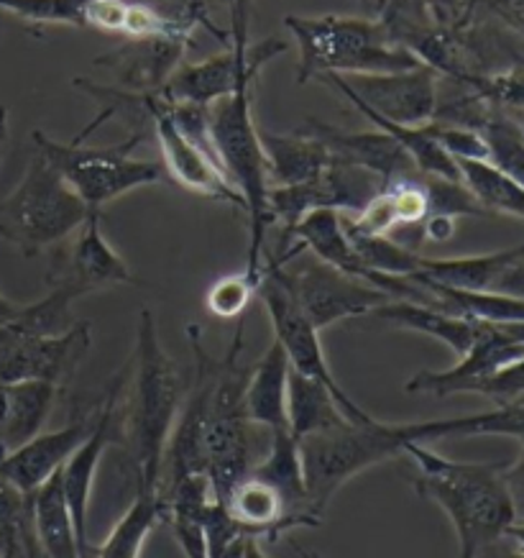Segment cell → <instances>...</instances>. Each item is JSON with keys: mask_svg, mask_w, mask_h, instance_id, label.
<instances>
[{"mask_svg": "<svg viewBox=\"0 0 524 558\" xmlns=\"http://www.w3.org/2000/svg\"><path fill=\"white\" fill-rule=\"evenodd\" d=\"M402 457L417 466V495L430 499L453 523L458 558H478L504 541L514 508L501 482L504 464H476L435 453L427 444H404Z\"/></svg>", "mask_w": 524, "mask_h": 558, "instance_id": "1", "label": "cell"}, {"mask_svg": "<svg viewBox=\"0 0 524 558\" xmlns=\"http://www.w3.org/2000/svg\"><path fill=\"white\" fill-rule=\"evenodd\" d=\"M184 402L180 366L161 347L149 307L138 313L134 385L125 410V438L138 480V492H157L164 451Z\"/></svg>", "mask_w": 524, "mask_h": 558, "instance_id": "2", "label": "cell"}, {"mask_svg": "<svg viewBox=\"0 0 524 558\" xmlns=\"http://www.w3.org/2000/svg\"><path fill=\"white\" fill-rule=\"evenodd\" d=\"M284 26L300 44V85L328 72L351 77L423 68L415 51L391 41L379 19L287 16Z\"/></svg>", "mask_w": 524, "mask_h": 558, "instance_id": "3", "label": "cell"}, {"mask_svg": "<svg viewBox=\"0 0 524 558\" xmlns=\"http://www.w3.org/2000/svg\"><path fill=\"white\" fill-rule=\"evenodd\" d=\"M251 98L254 90H243L233 98L212 102L208 108V129L220 167L243 201V213L248 218V254L243 271L258 284L267 259V231L275 218L269 210V165L251 113Z\"/></svg>", "mask_w": 524, "mask_h": 558, "instance_id": "4", "label": "cell"}, {"mask_svg": "<svg viewBox=\"0 0 524 558\" xmlns=\"http://www.w3.org/2000/svg\"><path fill=\"white\" fill-rule=\"evenodd\" d=\"M90 213L49 159L34 149L24 178L0 201V239L24 256H36L62 244Z\"/></svg>", "mask_w": 524, "mask_h": 558, "instance_id": "5", "label": "cell"}, {"mask_svg": "<svg viewBox=\"0 0 524 558\" xmlns=\"http://www.w3.org/2000/svg\"><path fill=\"white\" fill-rule=\"evenodd\" d=\"M34 149L49 159V165L62 174L64 182L75 190L90 210L113 203L131 190L157 185L164 180V165L149 159H136L134 151L142 144L144 134L134 131L123 144L113 146H87L83 136L72 142H57L36 129Z\"/></svg>", "mask_w": 524, "mask_h": 558, "instance_id": "6", "label": "cell"}, {"mask_svg": "<svg viewBox=\"0 0 524 558\" xmlns=\"http://www.w3.org/2000/svg\"><path fill=\"white\" fill-rule=\"evenodd\" d=\"M300 449L309 510L322 520L330 499L343 484L376 464L400 459L404 444L397 436L394 423L371 421L366 425L345 423L336 430L315 433L300 440Z\"/></svg>", "mask_w": 524, "mask_h": 558, "instance_id": "7", "label": "cell"}, {"mask_svg": "<svg viewBox=\"0 0 524 558\" xmlns=\"http://www.w3.org/2000/svg\"><path fill=\"white\" fill-rule=\"evenodd\" d=\"M197 24L212 28L205 0H192L169 13V26L161 34L146 36V39H125L118 49L100 54L95 64L113 72L129 93H159L182 68V57ZM212 32L220 34L218 28Z\"/></svg>", "mask_w": 524, "mask_h": 558, "instance_id": "8", "label": "cell"}, {"mask_svg": "<svg viewBox=\"0 0 524 558\" xmlns=\"http://www.w3.org/2000/svg\"><path fill=\"white\" fill-rule=\"evenodd\" d=\"M256 295L264 300V305H267L271 326H275V341L282 343L292 369L328 387L330 392H333V398L338 400V405H341L345 421L349 423L366 425L376 421L374 415H368L366 410L361 408L341 385H338L336 374L330 372L328 359H325L320 330H317L313 323L302 315L297 303H294L290 295V290L284 288L279 271L271 267L269 262L264 264L261 282H258Z\"/></svg>", "mask_w": 524, "mask_h": 558, "instance_id": "9", "label": "cell"}, {"mask_svg": "<svg viewBox=\"0 0 524 558\" xmlns=\"http://www.w3.org/2000/svg\"><path fill=\"white\" fill-rule=\"evenodd\" d=\"M271 264L282 277L284 288L302 315L313 323L317 330H325L341 320L361 318V315H371L376 307L389 303L387 292H381L364 279L345 275V271L330 267L320 259L300 262V267L287 269V264L275 259H264Z\"/></svg>", "mask_w": 524, "mask_h": 558, "instance_id": "10", "label": "cell"}, {"mask_svg": "<svg viewBox=\"0 0 524 558\" xmlns=\"http://www.w3.org/2000/svg\"><path fill=\"white\" fill-rule=\"evenodd\" d=\"M287 49L290 44L279 36H267L264 41L248 44L243 49L231 47L223 54L208 57L203 62L182 64L161 93L169 100L210 108L212 102L233 98L243 90H254L261 70Z\"/></svg>", "mask_w": 524, "mask_h": 558, "instance_id": "11", "label": "cell"}, {"mask_svg": "<svg viewBox=\"0 0 524 558\" xmlns=\"http://www.w3.org/2000/svg\"><path fill=\"white\" fill-rule=\"evenodd\" d=\"M438 72L432 68H415L407 72H387V75H320L328 87L343 95L349 102L379 113L381 119L402 123V126H423L438 113Z\"/></svg>", "mask_w": 524, "mask_h": 558, "instance_id": "12", "label": "cell"}, {"mask_svg": "<svg viewBox=\"0 0 524 558\" xmlns=\"http://www.w3.org/2000/svg\"><path fill=\"white\" fill-rule=\"evenodd\" d=\"M93 347L87 320L59 336H28L11 326H0V385L9 381H49L62 387L85 362Z\"/></svg>", "mask_w": 524, "mask_h": 558, "instance_id": "13", "label": "cell"}, {"mask_svg": "<svg viewBox=\"0 0 524 558\" xmlns=\"http://www.w3.org/2000/svg\"><path fill=\"white\" fill-rule=\"evenodd\" d=\"M151 123L157 131V142L161 149V165L164 172L176 185L190 193L210 197V201L228 203L243 210V201L233 182L220 167L216 151L205 149L176 126L172 113H169V98L164 93H151Z\"/></svg>", "mask_w": 524, "mask_h": 558, "instance_id": "14", "label": "cell"}, {"mask_svg": "<svg viewBox=\"0 0 524 558\" xmlns=\"http://www.w3.org/2000/svg\"><path fill=\"white\" fill-rule=\"evenodd\" d=\"M123 374L110 381L106 400L102 405L95 410V423L90 433H87L83 444L72 451V457L64 461L62 472V489H64V499H68L70 512H72V523H75L77 531V541L80 548L87 558L90 554V543H87V515H90V497H93V484H95V472H98V464L102 459V453L113 440V417H115V405L118 398L123 392Z\"/></svg>", "mask_w": 524, "mask_h": 558, "instance_id": "15", "label": "cell"}, {"mask_svg": "<svg viewBox=\"0 0 524 558\" xmlns=\"http://www.w3.org/2000/svg\"><path fill=\"white\" fill-rule=\"evenodd\" d=\"M129 264L110 246L100 229V213L93 210L83 226L80 236L68 254L49 271V284H62L77 298L90 292L115 288V284H134Z\"/></svg>", "mask_w": 524, "mask_h": 558, "instance_id": "16", "label": "cell"}, {"mask_svg": "<svg viewBox=\"0 0 524 558\" xmlns=\"http://www.w3.org/2000/svg\"><path fill=\"white\" fill-rule=\"evenodd\" d=\"M524 356V343L514 341L493 323H486L484 336L466 354L458 356V364L442 372H417L404 389L410 395H430V398H450V395L476 392V387L491 374L504 369Z\"/></svg>", "mask_w": 524, "mask_h": 558, "instance_id": "17", "label": "cell"}, {"mask_svg": "<svg viewBox=\"0 0 524 558\" xmlns=\"http://www.w3.org/2000/svg\"><path fill=\"white\" fill-rule=\"evenodd\" d=\"M95 423L93 415H80L77 421L64 425V428L39 433L24 446L13 449L0 457V480L9 482L24 495H34L41 484H47L64 461L72 457V451L83 444L87 433H90Z\"/></svg>", "mask_w": 524, "mask_h": 558, "instance_id": "18", "label": "cell"}, {"mask_svg": "<svg viewBox=\"0 0 524 558\" xmlns=\"http://www.w3.org/2000/svg\"><path fill=\"white\" fill-rule=\"evenodd\" d=\"M300 131L320 138V142L328 146V151L333 154V161L361 167V170L376 174V178H381L383 182L407 180L419 174L415 161L410 159V154L379 129L343 131L328 126V123H320L317 119H307V126Z\"/></svg>", "mask_w": 524, "mask_h": 558, "instance_id": "19", "label": "cell"}, {"mask_svg": "<svg viewBox=\"0 0 524 558\" xmlns=\"http://www.w3.org/2000/svg\"><path fill=\"white\" fill-rule=\"evenodd\" d=\"M251 474L277 489V495L284 502L287 515L297 523V527H317L322 523L309 510L300 440L287 430V425L284 428L269 430V453L264 457L261 464L251 469Z\"/></svg>", "mask_w": 524, "mask_h": 558, "instance_id": "20", "label": "cell"}, {"mask_svg": "<svg viewBox=\"0 0 524 558\" xmlns=\"http://www.w3.org/2000/svg\"><path fill=\"white\" fill-rule=\"evenodd\" d=\"M371 315L391 328L430 336V339L446 343L455 356L466 354L486 330V323L482 320L463 318V315L440 311L432 305L410 303V300H389V303L376 307Z\"/></svg>", "mask_w": 524, "mask_h": 558, "instance_id": "21", "label": "cell"}, {"mask_svg": "<svg viewBox=\"0 0 524 558\" xmlns=\"http://www.w3.org/2000/svg\"><path fill=\"white\" fill-rule=\"evenodd\" d=\"M59 387L49 381L0 385V457L39 436L57 405Z\"/></svg>", "mask_w": 524, "mask_h": 558, "instance_id": "22", "label": "cell"}, {"mask_svg": "<svg viewBox=\"0 0 524 558\" xmlns=\"http://www.w3.org/2000/svg\"><path fill=\"white\" fill-rule=\"evenodd\" d=\"M402 444H427L440 438H476V436H509L524 440V405L509 402L486 413L438 417V421L394 423Z\"/></svg>", "mask_w": 524, "mask_h": 558, "instance_id": "23", "label": "cell"}, {"mask_svg": "<svg viewBox=\"0 0 524 558\" xmlns=\"http://www.w3.org/2000/svg\"><path fill=\"white\" fill-rule=\"evenodd\" d=\"M218 505H223L228 518L233 520L235 527L246 538L277 541L279 535L297 527V523L287 515L284 502L277 495V489L254 474H248L246 480L235 484L231 495Z\"/></svg>", "mask_w": 524, "mask_h": 558, "instance_id": "24", "label": "cell"}, {"mask_svg": "<svg viewBox=\"0 0 524 558\" xmlns=\"http://www.w3.org/2000/svg\"><path fill=\"white\" fill-rule=\"evenodd\" d=\"M290 369V359H287L282 343L271 341L267 354L251 366L246 389H243V408H246L251 423L267 430L284 428Z\"/></svg>", "mask_w": 524, "mask_h": 558, "instance_id": "25", "label": "cell"}, {"mask_svg": "<svg viewBox=\"0 0 524 558\" xmlns=\"http://www.w3.org/2000/svg\"><path fill=\"white\" fill-rule=\"evenodd\" d=\"M264 154H267L271 187H290L300 182L315 180L333 165V154L328 151L320 138L305 131L282 136L258 129Z\"/></svg>", "mask_w": 524, "mask_h": 558, "instance_id": "26", "label": "cell"}, {"mask_svg": "<svg viewBox=\"0 0 524 558\" xmlns=\"http://www.w3.org/2000/svg\"><path fill=\"white\" fill-rule=\"evenodd\" d=\"M520 259H524V241L491 254L450 256V259H430V256H423L419 259V269L410 277L427 279V282L442 284V288L484 292L493 290L497 279Z\"/></svg>", "mask_w": 524, "mask_h": 558, "instance_id": "27", "label": "cell"}, {"mask_svg": "<svg viewBox=\"0 0 524 558\" xmlns=\"http://www.w3.org/2000/svg\"><path fill=\"white\" fill-rule=\"evenodd\" d=\"M343 410L338 405L328 387L290 369V387H287V430L302 440L315 433L336 430L345 425Z\"/></svg>", "mask_w": 524, "mask_h": 558, "instance_id": "28", "label": "cell"}, {"mask_svg": "<svg viewBox=\"0 0 524 558\" xmlns=\"http://www.w3.org/2000/svg\"><path fill=\"white\" fill-rule=\"evenodd\" d=\"M59 472L34 492V523L41 554L47 558H85Z\"/></svg>", "mask_w": 524, "mask_h": 558, "instance_id": "29", "label": "cell"}, {"mask_svg": "<svg viewBox=\"0 0 524 558\" xmlns=\"http://www.w3.org/2000/svg\"><path fill=\"white\" fill-rule=\"evenodd\" d=\"M164 520V505L157 492H136L134 502L118 518L113 531L100 543L98 558H142L154 527Z\"/></svg>", "mask_w": 524, "mask_h": 558, "instance_id": "30", "label": "cell"}, {"mask_svg": "<svg viewBox=\"0 0 524 558\" xmlns=\"http://www.w3.org/2000/svg\"><path fill=\"white\" fill-rule=\"evenodd\" d=\"M34 523V495L0 480V558H41Z\"/></svg>", "mask_w": 524, "mask_h": 558, "instance_id": "31", "label": "cell"}, {"mask_svg": "<svg viewBox=\"0 0 524 558\" xmlns=\"http://www.w3.org/2000/svg\"><path fill=\"white\" fill-rule=\"evenodd\" d=\"M458 170H461V182L486 213H504V216L524 220L522 185H516L484 159H458Z\"/></svg>", "mask_w": 524, "mask_h": 558, "instance_id": "32", "label": "cell"}, {"mask_svg": "<svg viewBox=\"0 0 524 558\" xmlns=\"http://www.w3.org/2000/svg\"><path fill=\"white\" fill-rule=\"evenodd\" d=\"M478 131L486 144V161L524 187V129L520 123L507 116H486Z\"/></svg>", "mask_w": 524, "mask_h": 558, "instance_id": "33", "label": "cell"}, {"mask_svg": "<svg viewBox=\"0 0 524 558\" xmlns=\"http://www.w3.org/2000/svg\"><path fill=\"white\" fill-rule=\"evenodd\" d=\"M75 300L77 295L72 290L62 288V284H49L47 295L21 307L19 318L9 326L28 336H59L77 323L72 318Z\"/></svg>", "mask_w": 524, "mask_h": 558, "instance_id": "34", "label": "cell"}, {"mask_svg": "<svg viewBox=\"0 0 524 558\" xmlns=\"http://www.w3.org/2000/svg\"><path fill=\"white\" fill-rule=\"evenodd\" d=\"M93 0H0V11L36 26L87 28V5Z\"/></svg>", "mask_w": 524, "mask_h": 558, "instance_id": "35", "label": "cell"}, {"mask_svg": "<svg viewBox=\"0 0 524 558\" xmlns=\"http://www.w3.org/2000/svg\"><path fill=\"white\" fill-rule=\"evenodd\" d=\"M256 290L258 284L246 271H235V275L220 277L210 284L208 295H205V305H208V311L216 318H243Z\"/></svg>", "mask_w": 524, "mask_h": 558, "instance_id": "36", "label": "cell"}, {"mask_svg": "<svg viewBox=\"0 0 524 558\" xmlns=\"http://www.w3.org/2000/svg\"><path fill=\"white\" fill-rule=\"evenodd\" d=\"M474 395H484L497 402V405H509V402H520L524 398V356L516 359L504 369L491 374L476 387Z\"/></svg>", "mask_w": 524, "mask_h": 558, "instance_id": "37", "label": "cell"}, {"mask_svg": "<svg viewBox=\"0 0 524 558\" xmlns=\"http://www.w3.org/2000/svg\"><path fill=\"white\" fill-rule=\"evenodd\" d=\"M520 457H516L509 466H501V482H504V489L509 495V502H512L516 520H524V440Z\"/></svg>", "mask_w": 524, "mask_h": 558, "instance_id": "38", "label": "cell"}, {"mask_svg": "<svg viewBox=\"0 0 524 558\" xmlns=\"http://www.w3.org/2000/svg\"><path fill=\"white\" fill-rule=\"evenodd\" d=\"M251 9H254V0H228V11H231V47L243 49L248 47V32H251Z\"/></svg>", "mask_w": 524, "mask_h": 558, "instance_id": "39", "label": "cell"}, {"mask_svg": "<svg viewBox=\"0 0 524 558\" xmlns=\"http://www.w3.org/2000/svg\"><path fill=\"white\" fill-rule=\"evenodd\" d=\"M455 220L450 216H427L423 223H419V233H423V241H435V244H442L455 233Z\"/></svg>", "mask_w": 524, "mask_h": 558, "instance_id": "40", "label": "cell"}, {"mask_svg": "<svg viewBox=\"0 0 524 558\" xmlns=\"http://www.w3.org/2000/svg\"><path fill=\"white\" fill-rule=\"evenodd\" d=\"M493 292H501V295L524 300V259L514 262L512 267H509L504 275L497 279V284H493Z\"/></svg>", "mask_w": 524, "mask_h": 558, "instance_id": "41", "label": "cell"}, {"mask_svg": "<svg viewBox=\"0 0 524 558\" xmlns=\"http://www.w3.org/2000/svg\"><path fill=\"white\" fill-rule=\"evenodd\" d=\"M21 307H24V305L13 303V300H9L3 295V292H0V326H9V323L16 320Z\"/></svg>", "mask_w": 524, "mask_h": 558, "instance_id": "42", "label": "cell"}, {"mask_svg": "<svg viewBox=\"0 0 524 558\" xmlns=\"http://www.w3.org/2000/svg\"><path fill=\"white\" fill-rule=\"evenodd\" d=\"M5 149H9V106L0 102V165H3Z\"/></svg>", "mask_w": 524, "mask_h": 558, "instance_id": "43", "label": "cell"}, {"mask_svg": "<svg viewBox=\"0 0 524 558\" xmlns=\"http://www.w3.org/2000/svg\"><path fill=\"white\" fill-rule=\"evenodd\" d=\"M504 538L512 541L514 548H516V554L524 556V520H514V523L509 525V531H507Z\"/></svg>", "mask_w": 524, "mask_h": 558, "instance_id": "44", "label": "cell"}, {"mask_svg": "<svg viewBox=\"0 0 524 558\" xmlns=\"http://www.w3.org/2000/svg\"><path fill=\"white\" fill-rule=\"evenodd\" d=\"M294 550H297L300 558H322L320 554H315V550H307V548H300V546H294Z\"/></svg>", "mask_w": 524, "mask_h": 558, "instance_id": "45", "label": "cell"}, {"mask_svg": "<svg viewBox=\"0 0 524 558\" xmlns=\"http://www.w3.org/2000/svg\"><path fill=\"white\" fill-rule=\"evenodd\" d=\"M364 3H368V5H374V9H379V3H381V0H364Z\"/></svg>", "mask_w": 524, "mask_h": 558, "instance_id": "46", "label": "cell"}, {"mask_svg": "<svg viewBox=\"0 0 524 558\" xmlns=\"http://www.w3.org/2000/svg\"><path fill=\"white\" fill-rule=\"evenodd\" d=\"M522 9H524V0H522ZM522 28H524V24H522Z\"/></svg>", "mask_w": 524, "mask_h": 558, "instance_id": "47", "label": "cell"}, {"mask_svg": "<svg viewBox=\"0 0 524 558\" xmlns=\"http://www.w3.org/2000/svg\"><path fill=\"white\" fill-rule=\"evenodd\" d=\"M520 405H524V398H522V400H520Z\"/></svg>", "mask_w": 524, "mask_h": 558, "instance_id": "48", "label": "cell"}]
</instances>
